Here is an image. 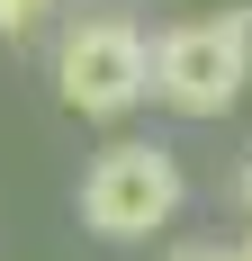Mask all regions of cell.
Wrapping results in <instances>:
<instances>
[{
  "label": "cell",
  "mask_w": 252,
  "mask_h": 261,
  "mask_svg": "<svg viewBox=\"0 0 252 261\" xmlns=\"http://www.w3.org/2000/svg\"><path fill=\"white\" fill-rule=\"evenodd\" d=\"M234 198H243V207H252V162H243V180H234Z\"/></svg>",
  "instance_id": "52a82bcc"
},
{
  "label": "cell",
  "mask_w": 252,
  "mask_h": 261,
  "mask_svg": "<svg viewBox=\"0 0 252 261\" xmlns=\"http://www.w3.org/2000/svg\"><path fill=\"white\" fill-rule=\"evenodd\" d=\"M54 0H0V36H27V27H45Z\"/></svg>",
  "instance_id": "277c9868"
},
{
  "label": "cell",
  "mask_w": 252,
  "mask_h": 261,
  "mask_svg": "<svg viewBox=\"0 0 252 261\" xmlns=\"http://www.w3.org/2000/svg\"><path fill=\"white\" fill-rule=\"evenodd\" d=\"M216 261H252V234H234V243H225V252H216Z\"/></svg>",
  "instance_id": "8992f818"
},
{
  "label": "cell",
  "mask_w": 252,
  "mask_h": 261,
  "mask_svg": "<svg viewBox=\"0 0 252 261\" xmlns=\"http://www.w3.org/2000/svg\"><path fill=\"white\" fill-rule=\"evenodd\" d=\"M252 81V9L225 18H180L153 36V99L180 117H225Z\"/></svg>",
  "instance_id": "6da1fadb"
},
{
  "label": "cell",
  "mask_w": 252,
  "mask_h": 261,
  "mask_svg": "<svg viewBox=\"0 0 252 261\" xmlns=\"http://www.w3.org/2000/svg\"><path fill=\"white\" fill-rule=\"evenodd\" d=\"M216 252H225V243H180L171 261H216Z\"/></svg>",
  "instance_id": "5b68a950"
},
{
  "label": "cell",
  "mask_w": 252,
  "mask_h": 261,
  "mask_svg": "<svg viewBox=\"0 0 252 261\" xmlns=\"http://www.w3.org/2000/svg\"><path fill=\"white\" fill-rule=\"evenodd\" d=\"M180 198H189V180H180L171 144H108V153L81 171V225L108 234V243L162 234V225L180 216Z\"/></svg>",
  "instance_id": "3957f363"
},
{
  "label": "cell",
  "mask_w": 252,
  "mask_h": 261,
  "mask_svg": "<svg viewBox=\"0 0 252 261\" xmlns=\"http://www.w3.org/2000/svg\"><path fill=\"white\" fill-rule=\"evenodd\" d=\"M54 90L81 117H126L135 99H153V36L117 9H90L54 36Z\"/></svg>",
  "instance_id": "7a4b0ae2"
}]
</instances>
